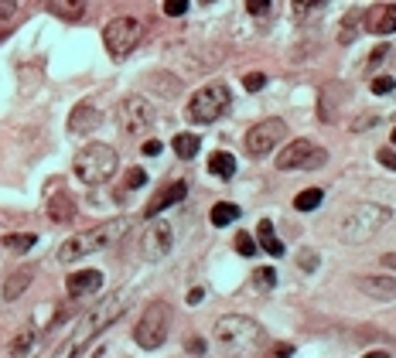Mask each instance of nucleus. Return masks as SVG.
Returning <instances> with one entry per match:
<instances>
[{"label": "nucleus", "mask_w": 396, "mask_h": 358, "mask_svg": "<svg viewBox=\"0 0 396 358\" xmlns=\"http://www.w3.org/2000/svg\"><path fill=\"white\" fill-rule=\"evenodd\" d=\"M126 229H130L126 219H113V222H102V225L89 229V232H79V236H72V239H65V243L58 246V260H62V263H76V260L93 256L99 249H109L113 243L123 239Z\"/></svg>", "instance_id": "1"}, {"label": "nucleus", "mask_w": 396, "mask_h": 358, "mask_svg": "<svg viewBox=\"0 0 396 358\" xmlns=\"http://www.w3.org/2000/svg\"><path fill=\"white\" fill-rule=\"evenodd\" d=\"M123 307H126V293H113V297L99 300L93 311L82 314V321H79V328H76V335H72V348H65V352H69V355H79L96 335H102V331L123 314Z\"/></svg>", "instance_id": "2"}, {"label": "nucleus", "mask_w": 396, "mask_h": 358, "mask_svg": "<svg viewBox=\"0 0 396 358\" xmlns=\"http://www.w3.org/2000/svg\"><path fill=\"white\" fill-rule=\"evenodd\" d=\"M390 219H393L390 208H383V205H376V201H362V205H355V208L345 215V222H342V229H338V239L349 243V246H359V243L373 239Z\"/></svg>", "instance_id": "3"}, {"label": "nucleus", "mask_w": 396, "mask_h": 358, "mask_svg": "<svg viewBox=\"0 0 396 358\" xmlns=\"http://www.w3.org/2000/svg\"><path fill=\"white\" fill-rule=\"evenodd\" d=\"M215 338L226 352H236V355H250L263 345V328L243 314H229V317H219L215 321Z\"/></svg>", "instance_id": "4"}, {"label": "nucleus", "mask_w": 396, "mask_h": 358, "mask_svg": "<svg viewBox=\"0 0 396 358\" xmlns=\"http://www.w3.org/2000/svg\"><path fill=\"white\" fill-rule=\"evenodd\" d=\"M116 164H120V157H116V150L109 144H89V147H82L76 154L72 171L82 184H106L116 175Z\"/></svg>", "instance_id": "5"}, {"label": "nucleus", "mask_w": 396, "mask_h": 358, "mask_svg": "<svg viewBox=\"0 0 396 358\" xmlns=\"http://www.w3.org/2000/svg\"><path fill=\"white\" fill-rule=\"evenodd\" d=\"M168 331H171V307H168L164 300H154V304L140 314L133 338H137V345H140L144 352H154V348L164 345Z\"/></svg>", "instance_id": "6"}, {"label": "nucleus", "mask_w": 396, "mask_h": 358, "mask_svg": "<svg viewBox=\"0 0 396 358\" xmlns=\"http://www.w3.org/2000/svg\"><path fill=\"white\" fill-rule=\"evenodd\" d=\"M226 109H229V89H226L222 82H212V86H205V89H198L195 96H192V102H188V120L198 123V126H205V123H215Z\"/></svg>", "instance_id": "7"}, {"label": "nucleus", "mask_w": 396, "mask_h": 358, "mask_svg": "<svg viewBox=\"0 0 396 358\" xmlns=\"http://www.w3.org/2000/svg\"><path fill=\"white\" fill-rule=\"evenodd\" d=\"M140 38H144V24L133 21V17H116L102 31V45H106V52L113 58H126L140 45Z\"/></svg>", "instance_id": "8"}, {"label": "nucleus", "mask_w": 396, "mask_h": 358, "mask_svg": "<svg viewBox=\"0 0 396 358\" xmlns=\"http://www.w3.org/2000/svg\"><path fill=\"white\" fill-rule=\"evenodd\" d=\"M324 161H328V154L314 140H294L277 154L280 171H314V168H324Z\"/></svg>", "instance_id": "9"}, {"label": "nucleus", "mask_w": 396, "mask_h": 358, "mask_svg": "<svg viewBox=\"0 0 396 358\" xmlns=\"http://www.w3.org/2000/svg\"><path fill=\"white\" fill-rule=\"evenodd\" d=\"M284 140H287V123L284 120H260L246 133V150H250V157H267Z\"/></svg>", "instance_id": "10"}, {"label": "nucleus", "mask_w": 396, "mask_h": 358, "mask_svg": "<svg viewBox=\"0 0 396 358\" xmlns=\"http://www.w3.org/2000/svg\"><path fill=\"white\" fill-rule=\"evenodd\" d=\"M116 120H120V130H123V133L137 137V133H144V130L154 123V109H151V102H147L144 96H126V99L120 102V109H116Z\"/></svg>", "instance_id": "11"}, {"label": "nucleus", "mask_w": 396, "mask_h": 358, "mask_svg": "<svg viewBox=\"0 0 396 358\" xmlns=\"http://www.w3.org/2000/svg\"><path fill=\"white\" fill-rule=\"evenodd\" d=\"M171 246H175V229H171L168 222H151V225L144 229V236H140V249H144L147 260L168 256Z\"/></svg>", "instance_id": "12"}, {"label": "nucleus", "mask_w": 396, "mask_h": 358, "mask_svg": "<svg viewBox=\"0 0 396 358\" xmlns=\"http://www.w3.org/2000/svg\"><path fill=\"white\" fill-rule=\"evenodd\" d=\"M362 27L373 31V34H393L396 31V3H380V7H369L366 17H362Z\"/></svg>", "instance_id": "13"}, {"label": "nucleus", "mask_w": 396, "mask_h": 358, "mask_svg": "<svg viewBox=\"0 0 396 358\" xmlns=\"http://www.w3.org/2000/svg\"><path fill=\"white\" fill-rule=\"evenodd\" d=\"M99 287H102V273H99V269H82V273H72V276H69V297H72V300H82V297L96 293Z\"/></svg>", "instance_id": "14"}, {"label": "nucleus", "mask_w": 396, "mask_h": 358, "mask_svg": "<svg viewBox=\"0 0 396 358\" xmlns=\"http://www.w3.org/2000/svg\"><path fill=\"white\" fill-rule=\"evenodd\" d=\"M359 290L376 297V300H396V273H390V276H362Z\"/></svg>", "instance_id": "15"}, {"label": "nucleus", "mask_w": 396, "mask_h": 358, "mask_svg": "<svg viewBox=\"0 0 396 358\" xmlns=\"http://www.w3.org/2000/svg\"><path fill=\"white\" fill-rule=\"evenodd\" d=\"M188 194V184L185 181H175L171 188H164V191H157L154 194V201L147 205V219H154V215H161L164 208H171V205H178L182 198Z\"/></svg>", "instance_id": "16"}, {"label": "nucleus", "mask_w": 396, "mask_h": 358, "mask_svg": "<svg viewBox=\"0 0 396 358\" xmlns=\"http://www.w3.org/2000/svg\"><path fill=\"white\" fill-rule=\"evenodd\" d=\"M99 126V109L93 102H82L72 109V120H69V130L72 133H93Z\"/></svg>", "instance_id": "17"}, {"label": "nucleus", "mask_w": 396, "mask_h": 358, "mask_svg": "<svg viewBox=\"0 0 396 358\" xmlns=\"http://www.w3.org/2000/svg\"><path fill=\"white\" fill-rule=\"evenodd\" d=\"M31 280H34V269L31 267H21L17 273H10L7 283H3V300H17V297L31 287Z\"/></svg>", "instance_id": "18"}, {"label": "nucleus", "mask_w": 396, "mask_h": 358, "mask_svg": "<svg viewBox=\"0 0 396 358\" xmlns=\"http://www.w3.org/2000/svg\"><path fill=\"white\" fill-rule=\"evenodd\" d=\"M48 219H52V222H72V219H76V201H72V194H55V198L48 201Z\"/></svg>", "instance_id": "19"}, {"label": "nucleus", "mask_w": 396, "mask_h": 358, "mask_svg": "<svg viewBox=\"0 0 396 358\" xmlns=\"http://www.w3.org/2000/svg\"><path fill=\"white\" fill-rule=\"evenodd\" d=\"M48 10L55 17H62V21H79L86 14V0H52Z\"/></svg>", "instance_id": "20"}, {"label": "nucleus", "mask_w": 396, "mask_h": 358, "mask_svg": "<svg viewBox=\"0 0 396 358\" xmlns=\"http://www.w3.org/2000/svg\"><path fill=\"white\" fill-rule=\"evenodd\" d=\"M208 171H212L215 178L229 181L232 175H236V157H232V154H226V150H215V154L208 157Z\"/></svg>", "instance_id": "21"}, {"label": "nucleus", "mask_w": 396, "mask_h": 358, "mask_svg": "<svg viewBox=\"0 0 396 358\" xmlns=\"http://www.w3.org/2000/svg\"><path fill=\"white\" fill-rule=\"evenodd\" d=\"M256 239H260V246H263V249H267L270 256H284V243H280V239L274 236V225H270L267 219H263V222L256 225Z\"/></svg>", "instance_id": "22"}, {"label": "nucleus", "mask_w": 396, "mask_h": 358, "mask_svg": "<svg viewBox=\"0 0 396 358\" xmlns=\"http://www.w3.org/2000/svg\"><path fill=\"white\" fill-rule=\"evenodd\" d=\"M171 147H175V154H178L182 161H192V157L198 154V147H201V140H198L195 133H178Z\"/></svg>", "instance_id": "23"}, {"label": "nucleus", "mask_w": 396, "mask_h": 358, "mask_svg": "<svg viewBox=\"0 0 396 358\" xmlns=\"http://www.w3.org/2000/svg\"><path fill=\"white\" fill-rule=\"evenodd\" d=\"M208 219H212V225H219V229H222V225H229V222H236V219H239V208H236V205H229V201H219V205L212 208V215H208Z\"/></svg>", "instance_id": "24"}, {"label": "nucleus", "mask_w": 396, "mask_h": 358, "mask_svg": "<svg viewBox=\"0 0 396 358\" xmlns=\"http://www.w3.org/2000/svg\"><path fill=\"white\" fill-rule=\"evenodd\" d=\"M321 198H324V194H321V188H311V191H300V194H297V198H294V208H297V212H314V208L321 205Z\"/></svg>", "instance_id": "25"}, {"label": "nucleus", "mask_w": 396, "mask_h": 358, "mask_svg": "<svg viewBox=\"0 0 396 358\" xmlns=\"http://www.w3.org/2000/svg\"><path fill=\"white\" fill-rule=\"evenodd\" d=\"M34 243H38L34 236H3V246H7V249H14V253H28Z\"/></svg>", "instance_id": "26"}, {"label": "nucleus", "mask_w": 396, "mask_h": 358, "mask_svg": "<svg viewBox=\"0 0 396 358\" xmlns=\"http://www.w3.org/2000/svg\"><path fill=\"white\" fill-rule=\"evenodd\" d=\"M14 17H17V3L14 0H0V34L14 24Z\"/></svg>", "instance_id": "27"}, {"label": "nucleus", "mask_w": 396, "mask_h": 358, "mask_svg": "<svg viewBox=\"0 0 396 358\" xmlns=\"http://www.w3.org/2000/svg\"><path fill=\"white\" fill-rule=\"evenodd\" d=\"M31 345H34V335H31V331H21V335L10 342V355H24V352H31Z\"/></svg>", "instance_id": "28"}, {"label": "nucleus", "mask_w": 396, "mask_h": 358, "mask_svg": "<svg viewBox=\"0 0 396 358\" xmlns=\"http://www.w3.org/2000/svg\"><path fill=\"white\" fill-rule=\"evenodd\" d=\"M253 283H256L260 290H270V287L277 283V273H274L270 267H260L256 273H253Z\"/></svg>", "instance_id": "29"}, {"label": "nucleus", "mask_w": 396, "mask_h": 358, "mask_svg": "<svg viewBox=\"0 0 396 358\" xmlns=\"http://www.w3.org/2000/svg\"><path fill=\"white\" fill-rule=\"evenodd\" d=\"M236 253H239V256H256V239L246 236V232H239V236H236Z\"/></svg>", "instance_id": "30"}, {"label": "nucleus", "mask_w": 396, "mask_h": 358, "mask_svg": "<svg viewBox=\"0 0 396 358\" xmlns=\"http://www.w3.org/2000/svg\"><path fill=\"white\" fill-rule=\"evenodd\" d=\"M328 0H294V14L297 17H307L311 10H321Z\"/></svg>", "instance_id": "31"}, {"label": "nucleus", "mask_w": 396, "mask_h": 358, "mask_svg": "<svg viewBox=\"0 0 396 358\" xmlns=\"http://www.w3.org/2000/svg\"><path fill=\"white\" fill-rule=\"evenodd\" d=\"M393 89H396L393 76H376V79H373V92H376V96H386V92H393Z\"/></svg>", "instance_id": "32"}, {"label": "nucleus", "mask_w": 396, "mask_h": 358, "mask_svg": "<svg viewBox=\"0 0 396 358\" xmlns=\"http://www.w3.org/2000/svg\"><path fill=\"white\" fill-rule=\"evenodd\" d=\"M188 10V0H164V14L168 17H182Z\"/></svg>", "instance_id": "33"}, {"label": "nucleus", "mask_w": 396, "mask_h": 358, "mask_svg": "<svg viewBox=\"0 0 396 358\" xmlns=\"http://www.w3.org/2000/svg\"><path fill=\"white\" fill-rule=\"evenodd\" d=\"M243 86H246L250 92L263 89V86H267V76H260V72H250V76H243Z\"/></svg>", "instance_id": "34"}, {"label": "nucleus", "mask_w": 396, "mask_h": 358, "mask_svg": "<svg viewBox=\"0 0 396 358\" xmlns=\"http://www.w3.org/2000/svg\"><path fill=\"white\" fill-rule=\"evenodd\" d=\"M297 263H300V269H318V253L314 249H300Z\"/></svg>", "instance_id": "35"}, {"label": "nucleus", "mask_w": 396, "mask_h": 358, "mask_svg": "<svg viewBox=\"0 0 396 358\" xmlns=\"http://www.w3.org/2000/svg\"><path fill=\"white\" fill-rule=\"evenodd\" d=\"M246 10L253 17H263V14H270V0H246Z\"/></svg>", "instance_id": "36"}, {"label": "nucleus", "mask_w": 396, "mask_h": 358, "mask_svg": "<svg viewBox=\"0 0 396 358\" xmlns=\"http://www.w3.org/2000/svg\"><path fill=\"white\" fill-rule=\"evenodd\" d=\"M144 184H147V171L133 168V171L126 175V188H144Z\"/></svg>", "instance_id": "37"}, {"label": "nucleus", "mask_w": 396, "mask_h": 358, "mask_svg": "<svg viewBox=\"0 0 396 358\" xmlns=\"http://www.w3.org/2000/svg\"><path fill=\"white\" fill-rule=\"evenodd\" d=\"M386 55H390V45H380V48H376V52L369 55V62H366V69H376V65H380V62H383Z\"/></svg>", "instance_id": "38"}, {"label": "nucleus", "mask_w": 396, "mask_h": 358, "mask_svg": "<svg viewBox=\"0 0 396 358\" xmlns=\"http://www.w3.org/2000/svg\"><path fill=\"white\" fill-rule=\"evenodd\" d=\"M376 157H380V164H383V168H390V171H396V154H393V150H386V147H383V150H380Z\"/></svg>", "instance_id": "39"}, {"label": "nucleus", "mask_w": 396, "mask_h": 358, "mask_svg": "<svg viewBox=\"0 0 396 358\" xmlns=\"http://www.w3.org/2000/svg\"><path fill=\"white\" fill-rule=\"evenodd\" d=\"M140 150H144L147 157H157V154H161V140H147V144H144Z\"/></svg>", "instance_id": "40"}, {"label": "nucleus", "mask_w": 396, "mask_h": 358, "mask_svg": "<svg viewBox=\"0 0 396 358\" xmlns=\"http://www.w3.org/2000/svg\"><path fill=\"white\" fill-rule=\"evenodd\" d=\"M383 267L390 269V273H396V253H386V256H383Z\"/></svg>", "instance_id": "41"}, {"label": "nucleus", "mask_w": 396, "mask_h": 358, "mask_svg": "<svg viewBox=\"0 0 396 358\" xmlns=\"http://www.w3.org/2000/svg\"><path fill=\"white\" fill-rule=\"evenodd\" d=\"M188 352H195V355H201V352H205V342H188Z\"/></svg>", "instance_id": "42"}, {"label": "nucleus", "mask_w": 396, "mask_h": 358, "mask_svg": "<svg viewBox=\"0 0 396 358\" xmlns=\"http://www.w3.org/2000/svg\"><path fill=\"white\" fill-rule=\"evenodd\" d=\"M201 297H205V293H201V290H192V293H188V304H198V300H201Z\"/></svg>", "instance_id": "43"}, {"label": "nucleus", "mask_w": 396, "mask_h": 358, "mask_svg": "<svg viewBox=\"0 0 396 358\" xmlns=\"http://www.w3.org/2000/svg\"><path fill=\"white\" fill-rule=\"evenodd\" d=\"M198 3H215V0H198Z\"/></svg>", "instance_id": "44"}, {"label": "nucleus", "mask_w": 396, "mask_h": 358, "mask_svg": "<svg viewBox=\"0 0 396 358\" xmlns=\"http://www.w3.org/2000/svg\"><path fill=\"white\" fill-rule=\"evenodd\" d=\"M393 144H396V130H393Z\"/></svg>", "instance_id": "45"}]
</instances>
